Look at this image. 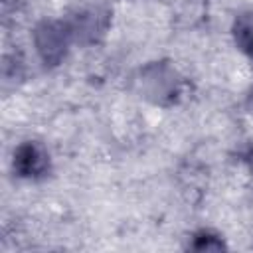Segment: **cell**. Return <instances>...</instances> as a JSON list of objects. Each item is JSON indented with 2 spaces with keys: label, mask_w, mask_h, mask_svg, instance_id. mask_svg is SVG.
Listing matches in <instances>:
<instances>
[{
  "label": "cell",
  "mask_w": 253,
  "mask_h": 253,
  "mask_svg": "<svg viewBox=\"0 0 253 253\" xmlns=\"http://www.w3.org/2000/svg\"><path fill=\"white\" fill-rule=\"evenodd\" d=\"M69 36V26L57 22H43L36 30V45L45 63H57L65 55Z\"/></svg>",
  "instance_id": "cell-1"
},
{
  "label": "cell",
  "mask_w": 253,
  "mask_h": 253,
  "mask_svg": "<svg viewBox=\"0 0 253 253\" xmlns=\"http://www.w3.org/2000/svg\"><path fill=\"white\" fill-rule=\"evenodd\" d=\"M142 89L146 97H150L156 103H164L166 99H172L178 91V77L172 67L166 63H154L148 65L142 71Z\"/></svg>",
  "instance_id": "cell-2"
},
{
  "label": "cell",
  "mask_w": 253,
  "mask_h": 253,
  "mask_svg": "<svg viewBox=\"0 0 253 253\" xmlns=\"http://www.w3.org/2000/svg\"><path fill=\"white\" fill-rule=\"evenodd\" d=\"M107 24H109V12L103 6L95 4V6L83 8L73 18V24L69 26V30H71V36H75L81 42H95L97 36L105 32Z\"/></svg>",
  "instance_id": "cell-3"
},
{
  "label": "cell",
  "mask_w": 253,
  "mask_h": 253,
  "mask_svg": "<svg viewBox=\"0 0 253 253\" xmlns=\"http://www.w3.org/2000/svg\"><path fill=\"white\" fill-rule=\"evenodd\" d=\"M47 166H49L47 154L40 144L24 142L18 146V150L14 154V168L20 172V176L38 178V176L45 174Z\"/></svg>",
  "instance_id": "cell-4"
},
{
  "label": "cell",
  "mask_w": 253,
  "mask_h": 253,
  "mask_svg": "<svg viewBox=\"0 0 253 253\" xmlns=\"http://www.w3.org/2000/svg\"><path fill=\"white\" fill-rule=\"evenodd\" d=\"M233 36L241 51L253 53V12L237 16L235 26H233Z\"/></svg>",
  "instance_id": "cell-5"
},
{
  "label": "cell",
  "mask_w": 253,
  "mask_h": 253,
  "mask_svg": "<svg viewBox=\"0 0 253 253\" xmlns=\"http://www.w3.org/2000/svg\"><path fill=\"white\" fill-rule=\"evenodd\" d=\"M194 249H221L223 243L215 237V235H210V233H200L196 237V243L192 245Z\"/></svg>",
  "instance_id": "cell-6"
},
{
  "label": "cell",
  "mask_w": 253,
  "mask_h": 253,
  "mask_svg": "<svg viewBox=\"0 0 253 253\" xmlns=\"http://www.w3.org/2000/svg\"><path fill=\"white\" fill-rule=\"evenodd\" d=\"M249 164H251V172H253V154H251V160H249Z\"/></svg>",
  "instance_id": "cell-7"
},
{
  "label": "cell",
  "mask_w": 253,
  "mask_h": 253,
  "mask_svg": "<svg viewBox=\"0 0 253 253\" xmlns=\"http://www.w3.org/2000/svg\"><path fill=\"white\" fill-rule=\"evenodd\" d=\"M251 103H253V91H251Z\"/></svg>",
  "instance_id": "cell-8"
}]
</instances>
